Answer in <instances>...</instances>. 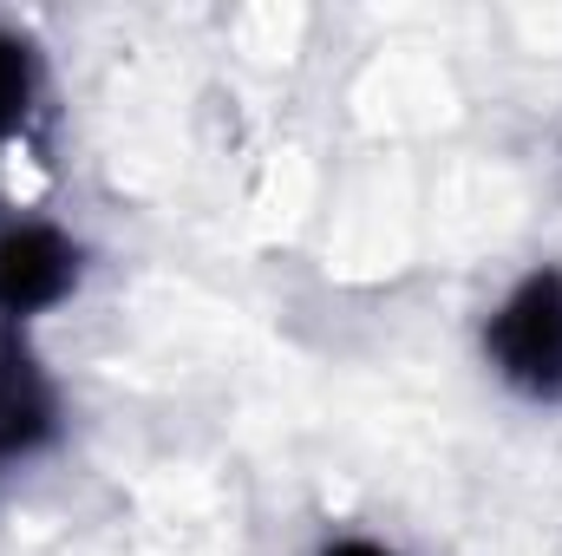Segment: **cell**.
Returning <instances> with one entry per match:
<instances>
[{
  "label": "cell",
  "instance_id": "6da1fadb",
  "mask_svg": "<svg viewBox=\"0 0 562 556\" xmlns=\"http://www.w3.org/2000/svg\"><path fill=\"white\" fill-rule=\"evenodd\" d=\"M484 354L517 393L562 400V269H537L497 301Z\"/></svg>",
  "mask_w": 562,
  "mask_h": 556
},
{
  "label": "cell",
  "instance_id": "7a4b0ae2",
  "mask_svg": "<svg viewBox=\"0 0 562 556\" xmlns=\"http://www.w3.org/2000/svg\"><path fill=\"white\" fill-rule=\"evenodd\" d=\"M79 281V249L46 230V223H13L0 230V314L26 321L53 301H66Z\"/></svg>",
  "mask_w": 562,
  "mask_h": 556
},
{
  "label": "cell",
  "instance_id": "3957f363",
  "mask_svg": "<svg viewBox=\"0 0 562 556\" xmlns=\"http://www.w3.org/2000/svg\"><path fill=\"white\" fill-rule=\"evenodd\" d=\"M53 413H59L53 380L40 374L26 341L0 327V452H33L40 438H53Z\"/></svg>",
  "mask_w": 562,
  "mask_h": 556
},
{
  "label": "cell",
  "instance_id": "277c9868",
  "mask_svg": "<svg viewBox=\"0 0 562 556\" xmlns=\"http://www.w3.org/2000/svg\"><path fill=\"white\" fill-rule=\"evenodd\" d=\"M20 112H26V53L0 33V138L20 125Z\"/></svg>",
  "mask_w": 562,
  "mask_h": 556
},
{
  "label": "cell",
  "instance_id": "5b68a950",
  "mask_svg": "<svg viewBox=\"0 0 562 556\" xmlns=\"http://www.w3.org/2000/svg\"><path fill=\"white\" fill-rule=\"evenodd\" d=\"M327 556H393V551H380V544H367V537H347V544H334Z\"/></svg>",
  "mask_w": 562,
  "mask_h": 556
}]
</instances>
